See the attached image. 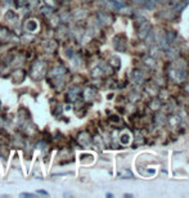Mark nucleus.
Listing matches in <instances>:
<instances>
[{"label": "nucleus", "instance_id": "nucleus-1", "mask_svg": "<svg viewBox=\"0 0 189 198\" xmlns=\"http://www.w3.org/2000/svg\"><path fill=\"white\" fill-rule=\"evenodd\" d=\"M181 64H183V62H181ZM181 64L180 62H176V63H174L172 68L170 69V77L175 82H181L185 79V69H184V66H181Z\"/></svg>", "mask_w": 189, "mask_h": 198}, {"label": "nucleus", "instance_id": "nucleus-2", "mask_svg": "<svg viewBox=\"0 0 189 198\" xmlns=\"http://www.w3.org/2000/svg\"><path fill=\"white\" fill-rule=\"evenodd\" d=\"M150 31V26L149 23L147 22V21H144V22L140 23V27H139V31H138V36H139L140 39H143L144 40L145 37H147L148 32Z\"/></svg>", "mask_w": 189, "mask_h": 198}, {"label": "nucleus", "instance_id": "nucleus-3", "mask_svg": "<svg viewBox=\"0 0 189 198\" xmlns=\"http://www.w3.org/2000/svg\"><path fill=\"white\" fill-rule=\"evenodd\" d=\"M156 41H157V44H158V48L163 49V50H166V49L168 48V43H167V40H166V36L163 35L162 32H158L157 35H156Z\"/></svg>", "mask_w": 189, "mask_h": 198}, {"label": "nucleus", "instance_id": "nucleus-4", "mask_svg": "<svg viewBox=\"0 0 189 198\" xmlns=\"http://www.w3.org/2000/svg\"><path fill=\"white\" fill-rule=\"evenodd\" d=\"M132 80H134L135 84H142L143 80H144V76H143V72L139 71V69H135L132 72Z\"/></svg>", "mask_w": 189, "mask_h": 198}, {"label": "nucleus", "instance_id": "nucleus-5", "mask_svg": "<svg viewBox=\"0 0 189 198\" xmlns=\"http://www.w3.org/2000/svg\"><path fill=\"white\" fill-rule=\"evenodd\" d=\"M143 63H144L145 66L150 67V68H154L156 67V61H154V58H153L152 55H144L143 57Z\"/></svg>", "mask_w": 189, "mask_h": 198}, {"label": "nucleus", "instance_id": "nucleus-6", "mask_svg": "<svg viewBox=\"0 0 189 198\" xmlns=\"http://www.w3.org/2000/svg\"><path fill=\"white\" fill-rule=\"evenodd\" d=\"M158 4V0H145L144 5L147 9H154Z\"/></svg>", "mask_w": 189, "mask_h": 198}, {"label": "nucleus", "instance_id": "nucleus-7", "mask_svg": "<svg viewBox=\"0 0 189 198\" xmlns=\"http://www.w3.org/2000/svg\"><path fill=\"white\" fill-rule=\"evenodd\" d=\"M168 122H170L171 126H174V127H175V126H178L179 122H180V117H179V116H176V115H172L170 117V120H168Z\"/></svg>", "mask_w": 189, "mask_h": 198}, {"label": "nucleus", "instance_id": "nucleus-8", "mask_svg": "<svg viewBox=\"0 0 189 198\" xmlns=\"http://www.w3.org/2000/svg\"><path fill=\"white\" fill-rule=\"evenodd\" d=\"M154 122H156V125H157V126H162L163 123L166 122L165 116H163V115H157L154 117Z\"/></svg>", "mask_w": 189, "mask_h": 198}, {"label": "nucleus", "instance_id": "nucleus-9", "mask_svg": "<svg viewBox=\"0 0 189 198\" xmlns=\"http://www.w3.org/2000/svg\"><path fill=\"white\" fill-rule=\"evenodd\" d=\"M80 141L84 144V145H88V144L90 143V136H89L88 134H81L80 135Z\"/></svg>", "mask_w": 189, "mask_h": 198}, {"label": "nucleus", "instance_id": "nucleus-10", "mask_svg": "<svg viewBox=\"0 0 189 198\" xmlns=\"http://www.w3.org/2000/svg\"><path fill=\"white\" fill-rule=\"evenodd\" d=\"M175 37H176V35H175V32H174V31H170V32H167V35H166V40H167V43L170 44V45L174 43Z\"/></svg>", "mask_w": 189, "mask_h": 198}, {"label": "nucleus", "instance_id": "nucleus-11", "mask_svg": "<svg viewBox=\"0 0 189 198\" xmlns=\"http://www.w3.org/2000/svg\"><path fill=\"white\" fill-rule=\"evenodd\" d=\"M166 50H167V53H168V57H170V58H176V57H178V53H179V50L178 49H175V48H171V49H166Z\"/></svg>", "mask_w": 189, "mask_h": 198}, {"label": "nucleus", "instance_id": "nucleus-12", "mask_svg": "<svg viewBox=\"0 0 189 198\" xmlns=\"http://www.w3.org/2000/svg\"><path fill=\"white\" fill-rule=\"evenodd\" d=\"M98 17L100 18V21H102V22H104V23H109V22H111V18H109V15L104 14V13H99Z\"/></svg>", "mask_w": 189, "mask_h": 198}, {"label": "nucleus", "instance_id": "nucleus-13", "mask_svg": "<svg viewBox=\"0 0 189 198\" xmlns=\"http://www.w3.org/2000/svg\"><path fill=\"white\" fill-rule=\"evenodd\" d=\"M120 140H121V143L122 144H127L130 141V136H129V134H122L121 136H120Z\"/></svg>", "mask_w": 189, "mask_h": 198}, {"label": "nucleus", "instance_id": "nucleus-14", "mask_svg": "<svg viewBox=\"0 0 189 198\" xmlns=\"http://www.w3.org/2000/svg\"><path fill=\"white\" fill-rule=\"evenodd\" d=\"M188 4H189V0H183V4H179L176 8H178L179 10H180V9H184V8H185Z\"/></svg>", "mask_w": 189, "mask_h": 198}, {"label": "nucleus", "instance_id": "nucleus-15", "mask_svg": "<svg viewBox=\"0 0 189 198\" xmlns=\"http://www.w3.org/2000/svg\"><path fill=\"white\" fill-rule=\"evenodd\" d=\"M160 104H161L160 100H158V99H154V100L152 102V108H153V109H157V108L160 107Z\"/></svg>", "mask_w": 189, "mask_h": 198}, {"label": "nucleus", "instance_id": "nucleus-16", "mask_svg": "<svg viewBox=\"0 0 189 198\" xmlns=\"http://www.w3.org/2000/svg\"><path fill=\"white\" fill-rule=\"evenodd\" d=\"M100 75H102V69L99 68V67H96V68L93 71V76L96 77V76H100Z\"/></svg>", "mask_w": 189, "mask_h": 198}, {"label": "nucleus", "instance_id": "nucleus-17", "mask_svg": "<svg viewBox=\"0 0 189 198\" xmlns=\"http://www.w3.org/2000/svg\"><path fill=\"white\" fill-rule=\"evenodd\" d=\"M121 176H131V172L130 171H124V172H121Z\"/></svg>", "mask_w": 189, "mask_h": 198}, {"label": "nucleus", "instance_id": "nucleus-18", "mask_svg": "<svg viewBox=\"0 0 189 198\" xmlns=\"http://www.w3.org/2000/svg\"><path fill=\"white\" fill-rule=\"evenodd\" d=\"M131 95H132V97H131V100H132V102H135V100L139 99V95L135 94V93H134V94H131Z\"/></svg>", "mask_w": 189, "mask_h": 198}, {"label": "nucleus", "instance_id": "nucleus-19", "mask_svg": "<svg viewBox=\"0 0 189 198\" xmlns=\"http://www.w3.org/2000/svg\"><path fill=\"white\" fill-rule=\"evenodd\" d=\"M134 3H136V4H142V5H144V3H145V0H132Z\"/></svg>", "mask_w": 189, "mask_h": 198}, {"label": "nucleus", "instance_id": "nucleus-20", "mask_svg": "<svg viewBox=\"0 0 189 198\" xmlns=\"http://www.w3.org/2000/svg\"><path fill=\"white\" fill-rule=\"evenodd\" d=\"M39 193H40V194H44V195H48V193H47V192H44V190H39Z\"/></svg>", "mask_w": 189, "mask_h": 198}, {"label": "nucleus", "instance_id": "nucleus-21", "mask_svg": "<svg viewBox=\"0 0 189 198\" xmlns=\"http://www.w3.org/2000/svg\"><path fill=\"white\" fill-rule=\"evenodd\" d=\"M186 91L189 93V85H188V86H186Z\"/></svg>", "mask_w": 189, "mask_h": 198}]
</instances>
